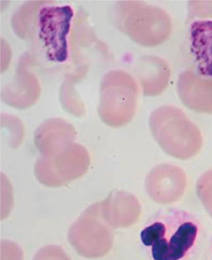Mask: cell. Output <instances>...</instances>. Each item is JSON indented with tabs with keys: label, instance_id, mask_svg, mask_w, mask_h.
Listing matches in <instances>:
<instances>
[{
	"label": "cell",
	"instance_id": "6da1fadb",
	"mask_svg": "<svg viewBox=\"0 0 212 260\" xmlns=\"http://www.w3.org/2000/svg\"><path fill=\"white\" fill-rule=\"evenodd\" d=\"M197 221L186 212L169 209L157 216L140 233L154 260H182L197 239Z\"/></svg>",
	"mask_w": 212,
	"mask_h": 260
},
{
	"label": "cell",
	"instance_id": "7a4b0ae2",
	"mask_svg": "<svg viewBox=\"0 0 212 260\" xmlns=\"http://www.w3.org/2000/svg\"><path fill=\"white\" fill-rule=\"evenodd\" d=\"M149 123L153 137L168 155L187 160L200 151L203 143L200 130L178 108L167 106L155 110Z\"/></svg>",
	"mask_w": 212,
	"mask_h": 260
},
{
	"label": "cell",
	"instance_id": "3957f363",
	"mask_svg": "<svg viewBox=\"0 0 212 260\" xmlns=\"http://www.w3.org/2000/svg\"><path fill=\"white\" fill-rule=\"evenodd\" d=\"M90 163V157L87 149L74 142L42 155L35 164L34 172L42 184L60 187L84 176Z\"/></svg>",
	"mask_w": 212,
	"mask_h": 260
},
{
	"label": "cell",
	"instance_id": "277c9868",
	"mask_svg": "<svg viewBox=\"0 0 212 260\" xmlns=\"http://www.w3.org/2000/svg\"><path fill=\"white\" fill-rule=\"evenodd\" d=\"M104 219L98 202L87 208L71 225L68 240L79 255L92 258L105 253L109 248V234Z\"/></svg>",
	"mask_w": 212,
	"mask_h": 260
},
{
	"label": "cell",
	"instance_id": "5b68a950",
	"mask_svg": "<svg viewBox=\"0 0 212 260\" xmlns=\"http://www.w3.org/2000/svg\"><path fill=\"white\" fill-rule=\"evenodd\" d=\"M73 16L68 5H43L38 11L39 36L48 59L62 63L68 57V36Z\"/></svg>",
	"mask_w": 212,
	"mask_h": 260
},
{
	"label": "cell",
	"instance_id": "8992f818",
	"mask_svg": "<svg viewBox=\"0 0 212 260\" xmlns=\"http://www.w3.org/2000/svg\"><path fill=\"white\" fill-rule=\"evenodd\" d=\"M187 178L183 171L171 164H161L149 172L145 181L147 194L153 201L162 204L174 202L183 194Z\"/></svg>",
	"mask_w": 212,
	"mask_h": 260
},
{
	"label": "cell",
	"instance_id": "52a82bcc",
	"mask_svg": "<svg viewBox=\"0 0 212 260\" xmlns=\"http://www.w3.org/2000/svg\"><path fill=\"white\" fill-rule=\"evenodd\" d=\"M23 69L20 63L14 82L6 86L2 93V98L6 104L21 109L33 105L39 94V86L36 77L26 69Z\"/></svg>",
	"mask_w": 212,
	"mask_h": 260
},
{
	"label": "cell",
	"instance_id": "ba28073f",
	"mask_svg": "<svg viewBox=\"0 0 212 260\" xmlns=\"http://www.w3.org/2000/svg\"><path fill=\"white\" fill-rule=\"evenodd\" d=\"M73 126L64 119L51 118L40 124L34 134L35 144L42 154L57 147L74 142Z\"/></svg>",
	"mask_w": 212,
	"mask_h": 260
},
{
	"label": "cell",
	"instance_id": "9c48e42d",
	"mask_svg": "<svg viewBox=\"0 0 212 260\" xmlns=\"http://www.w3.org/2000/svg\"><path fill=\"white\" fill-rule=\"evenodd\" d=\"M197 58L202 74L212 78V20L198 23Z\"/></svg>",
	"mask_w": 212,
	"mask_h": 260
},
{
	"label": "cell",
	"instance_id": "30bf717a",
	"mask_svg": "<svg viewBox=\"0 0 212 260\" xmlns=\"http://www.w3.org/2000/svg\"><path fill=\"white\" fill-rule=\"evenodd\" d=\"M196 189L198 197L212 215V169L199 177Z\"/></svg>",
	"mask_w": 212,
	"mask_h": 260
},
{
	"label": "cell",
	"instance_id": "8fae6325",
	"mask_svg": "<svg viewBox=\"0 0 212 260\" xmlns=\"http://www.w3.org/2000/svg\"><path fill=\"white\" fill-rule=\"evenodd\" d=\"M33 260H70L62 247L47 245L39 249L34 254Z\"/></svg>",
	"mask_w": 212,
	"mask_h": 260
},
{
	"label": "cell",
	"instance_id": "7c38bea8",
	"mask_svg": "<svg viewBox=\"0 0 212 260\" xmlns=\"http://www.w3.org/2000/svg\"><path fill=\"white\" fill-rule=\"evenodd\" d=\"M21 248L10 240H2L1 242V260H23Z\"/></svg>",
	"mask_w": 212,
	"mask_h": 260
}]
</instances>
